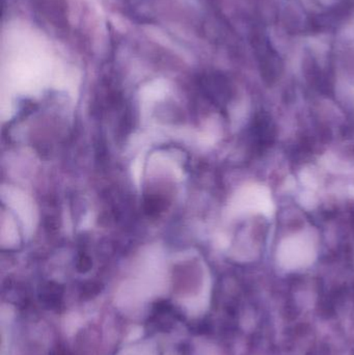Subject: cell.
Masks as SVG:
<instances>
[{
    "label": "cell",
    "mask_w": 354,
    "mask_h": 355,
    "mask_svg": "<svg viewBox=\"0 0 354 355\" xmlns=\"http://www.w3.org/2000/svg\"><path fill=\"white\" fill-rule=\"evenodd\" d=\"M55 355H64V354H56Z\"/></svg>",
    "instance_id": "obj_1"
}]
</instances>
